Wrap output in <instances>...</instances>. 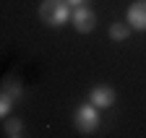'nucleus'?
Wrapping results in <instances>:
<instances>
[{
  "label": "nucleus",
  "instance_id": "f257e3e1",
  "mask_svg": "<svg viewBox=\"0 0 146 138\" xmlns=\"http://www.w3.org/2000/svg\"><path fill=\"white\" fill-rule=\"evenodd\" d=\"M70 8L68 3H63V0H44V3L39 5V18L47 24V26H63L65 21H70Z\"/></svg>",
  "mask_w": 146,
  "mask_h": 138
},
{
  "label": "nucleus",
  "instance_id": "f03ea898",
  "mask_svg": "<svg viewBox=\"0 0 146 138\" xmlns=\"http://www.w3.org/2000/svg\"><path fill=\"white\" fill-rule=\"evenodd\" d=\"M73 125H76V130L81 133H94L99 128V112L94 104H81L76 110V115H73Z\"/></svg>",
  "mask_w": 146,
  "mask_h": 138
},
{
  "label": "nucleus",
  "instance_id": "7ed1b4c3",
  "mask_svg": "<svg viewBox=\"0 0 146 138\" xmlns=\"http://www.w3.org/2000/svg\"><path fill=\"white\" fill-rule=\"evenodd\" d=\"M70 21H73V26H76V31L86 34V31H91V29L97 26V16H94V11H91V8L78 5L76 11L70 13Z\"/></svg>",
  "mask_w": 146,
  "mask_h": 138
},
{
  "label": "nucleus",
  "instance_id": "20e7f679",
  "mask_svg": "<svg viewBox=\"0 0 146 138\" xmlns=\"http://www.w3.org/2000/svg\"><path fill=\"white\" fill-rule=\"evenodd\" d=\"M125 24L131 29H138V31H146V0H136V3H131V8H128L125 13Z\"/></svg>",
  "mask_w": 146,
  "mask_h": 138
},
{
  "label": "nucleus",
  "instance_id": "39448f33",
  "mask_svg": "<svg viewBox=\"0 0 146 138\" xmlns=\"http://www.w3.org/2000/svg\"><path fill=\"white\" fill-rule=\"evenodd\" d=\"M89 104H94L97 110H107L115 104V91L110 86H94L89 94Z\"/></svg>",
  "mask_w": 146,
  "mask_h": 138
},
{
  "label": "nucleus",
  "instance_id": "423d86ee",
  "mask_svg": "<svg viewBox=\"0 0 146 138\" xmlns=\"http://www.w3.org/2000/svg\"><path fill=\"white\" fill-rule=\"evenodd\" d=\"M128 34H131V26H128V24H112V26H110V37H112L115 42L128 39Z\"/></svg>",
  "mask_w": 146,
  "mask_h": 138
},
{
  "label": "nucleus",
  "instance_id": "0eeeda50",
  "mask_svg": "<svg viewBox=\"0 0 146 138\" xmlns=\"http://www.w3.org/2000/svg\"><path fill=\"white\" fill-rule=\"evenodd\" d=\"M3 94H8L11 99H16V102H18V96H21V83L13 81V78H11V81H5V83H3Z\"/></svg>",
  "mask_w": 146,
  "mask_h": 138
},
{
  "label": "nucleus",
  "instance_id": "6e6552de",
  "mask_svg": "<svg viewBox=\"0 0 146 138\" xmlns=\"http://www.w3.org/2000/svg\"><path fill=\"white\" fill-rule=\"evenodd\" d=\"M21 128H24L21 120H16V117L5 123V133H8V135H18V133H21Z\"/></svg>",
  "mask_w": 146,
  "mask_h": 138
},
{
  "label": "nucleus",
  "instance_id": "1a4fd4ad",
  "mask_svg": "<svg viewBox=\"0 0 146 138\" xmlns=\"http://www.w3.org/2000/svg\"><path fill=\"white\" fill-rule=\"evenodd\" d=\"M13 102H16V99H11L8 94H0V115H8L11 107H13Z\"/></svg>",
  "mask_w": 146,
  "mask_h": 138
},
{
  "label": "nucleus",
  "instance_id": "9d476101",
  "mask_svg": "<svg viewBox=\"0 0 146 138\" xmlns=\"http://www.w3.org/2000/svg\"><path fill=\"white\" fill-rule=\"evenodd\" d=\"M65 3H68V5H73V8H78V5H84V3H86V0H65Z\"/></svg>",
  "mask_w": 146,
  "mask_h": 138
},
{
  "label": "nucleus",
  "instance_id": "9b49d317",
  "mask_svg": "<svg viewBox=\"0 0 146 138\" xmlns=\"http://www.w3.org/2000/svg\"><path fill=\"white\" fill-rule=\"evenodd\" d=\"M8 138H18V135H8Z\"/></svg>",
  "mask_w": 146,
  "mask_h": 138
}]
</instances>
